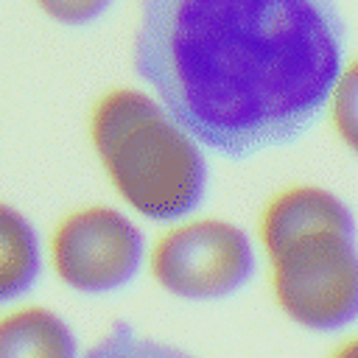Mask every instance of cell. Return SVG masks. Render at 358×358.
Wrapping results in <instances>:
<instances>
[{
	"label": "cell",
	"mask_w": 358,
	"mask_h": 358,
	"mask_svg": "<svg viewBox=\"0 0 358 358\" xmlns=\"http://www.w3.org/2000/svg\"><path fill=\"white\" fill-rule=\"evenodd\" d=\"M344 59L338 0H137V81L227 159L305 137Z\"/></svg>",
	"instance_id": "cell-1"
},
{
	"label": "cell",
	"mask_w": 358,
	"mask_h": 358,
	"mask_svg": "<svg viewBox=\"0 0 358 358\" xmlns=\"http://www.w3.org/2000/svg\"><path fill=\"white\" fill-rule=\"evenodd\" d=\"M84 134L112 199L143 224L162 227L204 207L210 151L140 81L101 90Z\"/></svg>",
	"instance_id": "cell-2"
},
{
	"label": "cell",
	"mask_w": 358,
	"mask_h": 358,
	"mask_svg": "<svg viewBox=\"0 0 358 358\" xmlns=\"http://www.w3.org/2000/svg\"><path fill=\"white\" fill-rule=\"evenodd\" d=\"M260 268L255 232L221 213L196 210L157 227L148 238L145 274L176 302H227L243 294Z\"/></svg>",
	"instance_id": "cell-3"
},
{
	"label": "cell",
	"mask_w": 358,
	"mask_h": 358,
	"mask_svg": "<svg viewBox=\"0 0 358 358\" xmlns=\"http://www.w3.org/2000/svg\"><path fill=\"white\" fill-rule=\"evenodd\" d=\"M277 313L313 336L358 330V232H313L260 255Z\"/></svg>",
	"instance_id": "cell-4"
},
{
	"label": "cell",
	"mask_w": 358,
	"mask_h": 358,
	"mask_svg": "<svg viewBox=\"0 0 358 358\" xmlns=\"http://www.w3.org/2000/svg\"><path fill=\"white\" fill-rule=\"evenodd\" d=\"M148 238L117 201H81L45 232V271L76 296H115L145 274Z\"/></svg>",
	"instance_id": "cell-5"
},
{
	"label": "cell",
	"mask_w": 358,
	"mask_h": 358,
	"mask_svg": "<svg viewBox=\"0 0 358 358\" xmlns=\"http://www.w3.org/2000/svg\"><path fill=\"white\" fill-rule=\"evenodd\" d=\"M358 232V218L352 204L333 187L322 182H288L271 190L255 218V241L260 255L271 252L288 241L313 232Z\"/></svg>",
	"instance_id": "cell-6"
},
{
	"label": "cell",
	"mask_w": 358,
	"mask_h": 358,
	"mask_svg": "<svg viewBox=\"0 0 358 358\" xmlns=\"http://www.w3.org/2000/svg\"><path fill=\"white\" fill-rule=\"evenodd\" d=\"M73 322L53 305L22 299L0 308V358H81Z\"/></svg>",
	"instance_id": "cell-7"
},
{
	"label": "cell",
	"mask_w": 358,
	"mask_h": 358,
	"mask_svg": "<svg viewBox=\"0 0 358 358\" xmlns=\"http://www.w3.org/2000/svg\"><path fill=\"white\" fill-rule=\"evenodd\" d=\"M45 274V235L14 201L0 196V308L31 299Z\"/></svg>",
	"instance_id": "cell-8"
},
{
	"label": "cell",
	"mask_w": 358,
	"mask_h": 358,
	"mask_svg": "<svg viewBox=\"0 0 358 358\" xmlns=\"http://www.w3.org/2000/svg\"><path fill=\"white\" fill-rule=\"evenodd\" d=\"M322 120L333 131L336 143L358 159V53H347L330 87Z\"/></svg>",
	"instance_id": "cell-9"
},
{
	"label": "cell",
	"mask_w": 358,
	"mask_h": 358,
	"mask_svg": "<svg viewBox=\"0 0 358 358\" xmlns=\"http://www.w3.org/2000/svg\"><path fill=\"white\" fill-rule=\"evenodd\" d=\"M81 358H199V355L165 338L148 336L129 322H115L90 347H84Z\"/></svg>",
	"instance_id": "cell-10"
},
{
	"label": "cell",
	"mask_w": 358,
	"mask_h": 358,
	"mask_svg": "<svg viewBox=\"0 0 358 358\" xmlns=\"http://www.w3.org/2000/svg\"><path fill=\"white\" fill-rule=\"evenodd\" d=\"M34 8L59 28H90L101 22L117 0H31Z\"/></svg>",
	"instance_id": "cell-11"
},
{
	"label": "cell",
	"mask_w": 358,
	"mask_h": 358,
	"mask_svg": "<svg viewBox=\"0 0 358 358\" xmlns=\"http://www.w3.org/2000/svg\"><path fill=\"white\" fill-rule=\"evenodd\" d=\"M324 358H358V330H350L338 336V341L327 350Z\"/></svg>",
	"instance_id": "cell-12"
}]
</instances>
